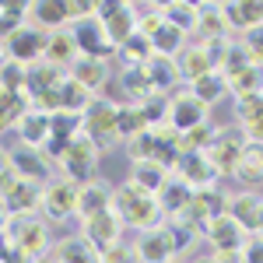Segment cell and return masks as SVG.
Wrapping results in <instances>:
<instances>
[{
  "label": "cell",
  "mask_w": 263,
  "mask_h": 263,
  "mask_svg": "<svg viewBox=\"0 0 263 263\" xmlns=\"http://www.w3.org/2000/svg\"><path fill=\"white\" fill-rule=\"evenodd\" d=\"M109 207L120 214L123 224L141 228V232H155V228L165 224V214H162V207H158V200L151 193H144L141 186H134V182H123L120 190L112 193Z\"/></svg>",
  "instance_id": "1"
},
{
  "label": "cell",
  "mask_w": 263,
  "mask_h": 263,
  "mask_svg": "<svg viewBox=\"0 0 263 263\" xmlns=\"http://www.w3.org/2000/svg\"><path fill=\"white\" fill-rule=\"evenodd\" d=\"M99 158H102V147L95 141H88L84 134H78L74 141L67 144V151H63V165H67L70 182H74V186H88V182L95 179Z\"/></svg>",
  "instance_id": "2"
},
{
  "label": "cell",
  "mask_w": 263,
  "mask_h": 263,
  "mask_svg": "<svg viewBox=\"0 0 263 263\" xmlns=\"http://www.w3.org/2000/svg\"><path fill=\"white\" fill-rule=\"evenodd\" d=\"M242 147H246V134H239V130H218V137L211 141V147L203 155H207V162L214 165L218 176H235Z\"/></svg>",
  "instance_id": "3"
},
{
  "label": "cell",
  "mask_w": 263,
  "mask_h": 263,
  "mask_svg": "<svg viewBox=\"0 0 263 263\" xmlns=\"http://www.w3.org/2000/svg\"><path fill=\"white\" fill-rule=\"evenodd\" d=\"M224 207H228V197H221L218 190H193V197L179 211V221L190 228H207L211 218L224 214Z\"/></svg>",
  "instance_id": "4"
},
{
  "label": "cell",
  "mask_w": 263,
  "mask_h": 263,
  "mask_svg": "<svg viewBox=\"0 0 263 263\" xmlns=\"http://www.w3.org/2000/svg\"><path fill=\"white\" fill-rule=\"evenodd\" d=\"M81 134L88 141H95L99 147H105V144L116 137V105L112 102H102V99L91 102L81 112Z\"/></svg>",
  "instance_id": "5"
},
{
  "label": "cell",
  "mask_w": 263,
  "mask_h": 263,
  "mask_svg": "<svg viewBox=\"0 0 263 263\" xmlns=\"http://www.w3.org/2000/svg\"><path fill=\"white\" fill-rule=\"evenodd\" d=\"M120 235H123V221H120V214H116L112 207H105V211H99V214L84 218V242L91 246L95 253L116 246Z\"/></svg>",
  "instance_id": "6"
},
{
  "label": "cell",
  "mask_w": 263,
  "mask_h": 263,
  "mask_svg": "<svg viewBox=\"0 0 263 263\" xmlns=\"http://www.w3.org/2000/svg\"><path fill=\"white\" fill-rule=\"evenodd\" d=\"M42 46H46V35H42L35 25H21L11 39L4 42L7 49V60L21 63V67H32V63L42 60Z\"/></svg>",
  "instance_id": "7"
},
{
  "label": "cell",
  "mask_w": 263,
  "mask_h": 263,
  "mask_svg": "<svg viewBox=\"0 0 263 263\" xmlns=\"http://www.w3.org/2000/svg\"><path fill=\"white\" fill-rule=\"evenodd\" d=\"M78 190H81V186H74L70 179L49 182V186L42 190L39 207L53 218V221H63V218H70V214H78Z\"/></svg>",
  "instance_id": "8"
},
{
  "label": "cell",
  "mask_w": 263,
  "mask_h": 263,
  "mask_svg": "<svg viewBox=\"0 0 263 263\" xmlns=\"http://www.w3.org/2000/svg\"><path fill=\"white\" fill-rule=\"evenodd\" d=\"M70 35H74V46H78V57H91V60H102V63H105V57H112V53H116V49L105 42V35H102V25H99L95 18L74 21Z\"/></svg>",
  "instance_id": "9"
},
{
  "label": "cell",
  "mask_w": 263,
  "mask_h": 263,
  "mask_svg": "<svg viewBox=\"0 0 263 263\" xmlns=\"http://www.w3.org/2000/svg\"><path fill=\"white\" fill-rule=\"evenodd\" d=\"M11 246H14V253H21L25 260H35V256L46 253V246H49V232H46L42 221L25 218V221H18L14 232H11Z\"/></svg>",
  "instance_id": "10"
},
{
  "label": "cell",
  "mask_w": 263,
  "mask_h": 263,
  "mask_svg": "<svg viewBox=\"0 0 263 263\" xmlns=\"http://www.w3.org/2000/svg\"><path fill=\"white\" fill-rule=\"evenodd\" d=\"M176 176H179L190 190H211V186L218 182V172H214V165L207 162L203 151L179 155V162H176Z\"/></svg>",
  "instance_id": "11"
},
{
  "label": "cell",
  "mask_w": 263,
  "mask_h": 263,
  "mask_svg": "<svg viewBox=\"0 0 263 263\" xmlns=\"http://www.w3.org/2000/svg\"><path fill=\"white\" fill-rule=\"evenodd\" d=\"M203 235H207V242L214 246V253H239V249L246 246V232L232 221L228 214L211 218L207 228H203Z\"/></svg>",
  "instance_id": "12"
},
{
  "label": "cell",
  "mask_w": 263,
  "mask_h": 263,
  "mask_svg": "<svg viewBox=\"0 0 263 263\" xmlns=\"http://www.w3.org/2000/svg\"><path fill=\"white\" fill-rule=\"evenodd\" d=\"M95 21H99V18H95ZM99 25H102V35H105V42H109L112 49H120L123 42L137 32V11H134L130 4H120V7H116L112 14H105Z\"/></svg>",
  "instance_id": "13"
},
{
  "label": "cell",
  "mask_w": 263,
  "mask_h": 263,
  "mask_svg": "<svg viewBox=\"0 0 263 263\" xmlns=\"http://www.w3.org/2000/svg\"><path fill=\"white\" fill-rule=\"evenodd\" d=\"M200 123H207V105H200L193 95H176L168 102V126L176 134H186V130H193Z\"/></svg>",
  "instance_id": "14"
},
{
  "label": "cell",
  "mask_w": 263,
  "mask_h": 263,
  "mask_svg": "<svg viewBox=\"0 0 263 263\" xmlns=\"http://www.w3.org/2000/svg\"><path fill=\"white\" fill-rule=\"evenodd\" d=\"M78 60V46H74V35H70V28H57V32H46V46H42V63H49V67H70V63Z\"/></svg>",
  "instance_id": "15"
},
{
  "label": "cell",
  "mask_w": 263,
  "mask_h": 263,
  "mask_svg": "<svg viewBox=\"0 0 263 263\" xmlns=\"http://www.w3.org/2000/svg\"><path fill=\"white\" fill-rule=\"evenodd\" d=\"M260 203L263 197H256V193H239V197H228L224 214L239 224L246 235H256L260 232Z\"/></svg>",
  "instance_id": "16"
},
{
  "label": "cell",
  "mask_w": 263,
  "mask_h": 263,
  "mask_svg": "<svg viewBox=\"0 0 263 263\" xmlns=\"http://www.w3.org/2000/svg\"><path fill=\"white\" fill-rule=\"evenodd\" d=\"M221 14L228 32L232 28H239V32L263 28V0H232V4H221Z\"/></svg>",
  "instance_id": "17"
},
{
  "label": "cell",
  "mask_w": 263,
  "mask_h": 263,
  "mask_svg": "<svg viewBox=\"0 0 263 263\" xmlns=\"http://www.w3.org/2000/svg\"><path fill=\"white\" fill-rule=\"evenodd\" d=\"M134 256H137V263H172V246H168V239H165L162 228H155V232H144L141 242L134 246Z\"/></svg>",
  "instance_id": "18"
},
{
  "label": "cell",
  "mask_w": 263,
  "mask_h": 263,
  "mask_svg": "<svg viewBox=\"0 0 263 263\" xmlns=\"http://www.w3.org/2000/svg\"><path fill=\"white\" fill-rule=\"evenodd\" d=\"M176 67H179V81H200V78H207L214 67H211V57H207V49L200 46H186L179 57H176Z\"/></svg>",
  "instance_id": "19"
},
{
  "label": "cell",
  "mask_w": 263,
  "mask_h": 263,
  "mask_svg": "<svg viewBox=\"0 0 263 263\" xmlns=\"http://www.w3.org/2000/svg\"><path fill=\"white\" fill-rule=\"evenodd\" d=\"M7 162H11V168L18 172V179H25V182H39V179H46V172H49L46 155H42L39 147H21V151H14Z\"/></svg>",
  "instance_id": "20"
},
{
  "label": "cell",
  "mask_w": 263,
  "mask_h": 263,
  "mask_svg": "<svg viewBox=\"0 0 263 263\" xmlns=\"http://www.w3.org/2000/svg\"><path fill=\"white\" fill-rule=\"evenodd\" d=\"M42 200V190H35V182H25L21 179L11 193H4L0 197V203H4V211H7V218L11 214H18V218H25L28 211H35Z\"/></svg>",
  "instance_id": "21"
},
{
  "label": "cell",
  "mask_w": 263,
  "mask_h": 263,
  "mask_svg": "<svg viewBox=\"0 0 263 263\" xmlns=\"http://www.w3.org/2000/svg\"><path fill=\"white\" fill-rule=\"evenodd\" d=\"M60 84H63V70L49 67V63H32L28 74H25V95H28V102H32L35 95L53 91V88H60Z\"/></svg>",
  "instance_id": "22"
},
{
  "label": "cell",
  "mask_w": 263,
  "mask_h": 263,
  "mask_svg": "<svg viewBox=\"0 0 263 263\" xmlns=\"http://www.w3.org/2000/svg\"><path fill=\"white\" fill-rule=\"evenodd\" d=\"M190 197H193V190H190L179 176H176V179H165V186L155 193V200H158V207H162L165 218H179V211L186 207Z\"/></svg>",
  "instance_id": "23"
},
{
  "label": "cell",
  "mask_w": 263,
  "mask_h": 263,
  "mask_svg": "<svg viewBox=\"0 0 263 263\" xmlns=\"http://www.w3.org/2000/svg\"><path fill=\"white\" fill-rule=\"evenodd\" d=\"M197 32L203 35V42L228 39V25H224L221 4H197Z\"/></svg>",
  "instance_id": "24"
},
{
  "label": "cell",
  "mask_w": 263,
  "mask_h": 263,
  "mask_svg": "<svg viewBox=\"0 0 263 263\" xmlns=\"http://www.w3.org/2000/svg\"><path fill=\"white\" fill-rule=\"evenodd\" d=\"M235 179L246 182V186H260L263 182V144L246 141L242 158H239V165H235Z\"/></svg>",
  "instance_id": "25"
},
{
  "label": "cell",
  "mask_w": 263,
  "mask_h": 263,
  "mask_svg": "<svg viewBox=\"0 0 263 263\" xmlns=\"http://www.w3.org/2000/svg\"><path fill=\"white\" fill-rule=\"evenodd\" d=\"M70 81H78L81 88H88V91L95 95L102 84L109 81V78H105V63L91 60V57H78V60L70 63Z\"/></svg>",
  "instance_id": "26"
},
{
  "label": "cell",
  "mask_w": 263,
  "mask_h": 263,
  "mask_svg": "<svg viewBox=\"0 0 263 263\" xmlns=\"http://www.w3.org/2000/svg\"><path fill=\"white\" fill-rule=\"evenodd\" d=\"M144 74H147V81H151V88H155V95L179 81V67H176L172 57H151V60L144 63Z\"/></svg>",
  "instance_id": "27"
},
{
  "label": "cell",
  "mask_w": 263,
  "mask_h": 263,
  "mask_svg": "<svg viewBox=\"0 0 263 263\" xmlns=\"http://www.w3.org/2000/svg\"><path fill=\"white\" fill-rule=\"evenodd\" d=\"M18 130H21L25 147H39V144L49 141V116L39 112V109H28V112L18 120Z\"/></svg>",
  "instance_id": "28"
},
{
  "label": "cell",
  "mask_w": 263,
  "mask_h": 263,
  "mask_svg": "<svg viewBox=\"0 0 263 263\" xmlns=\"http://www.w3.org/2000/svg\"><path fill=\"white\" fill-rule=\"evenodd\" d=\"M109 200H112L109 186H102V182H88V186L78 190V214H81V218H91V214L105 211Z\"/></svg>",
  "instance_id": "29"
},
{
  "label": "cell",
  "mask_w": 263,
  "mask_h": 263,
  "mask_svg": "<svg viewBox=\"0 0 263 263\" xmlns=\"http://www.w3.org/2000/svg\"><path fill=\"white\" fill-rule=\"evenodd\" d=\"M162 18L165 25H172L176 32H193L197 28V4H186V0H172V4H165L162 7Z\"/></svg>",
  "instance_id": "30"
},
{
  "label": "cell",
  "mask_w": 263,
  "mask_h": 263,
  "mask_svg": "<svg viewBox=\"0 0 263 263\" xmlns=\"http://www.w3.org/2000/svg\"><path fill=\"white\" fill-rule=\"evenodd\" d=\"M224 91H228V81H224L218 70H211L207 78H200V81L190 84V95L200 102V105H214L218 99H224Z\"/></svg>",
  "instance_id": "31"
},
{
  "label": "cell",
  "mask_w": 263,
  "mask_h": 263,
  "mask_svg": "<svg viewBox=\"0 0 263 263\" xmlns=\"http://www.w3.org/2000/svg\"><path fill=\"white\" fill-rule=\"evenodd\" d=\"M151 126H147V120H144L141 105H123V109H116V137H141V134H147Z\"/></svg>",
  "instance_id": "32"
},
{
  "label": "cell",
  "mask_w": 263,
  "mask_h": 263,
  "mask_svg": "<svg viewBox=\"0 0 263 263\" xmlns=\"http://www.w3.org/2000/svg\"><path fill=\"white\" fill-rule=\"evenodd\" d=\"M165 179H168V172H165L162 165H155V162H134V186H141L144 193H151V197H155V193H158V190H162L165 186Z\"/></svg>",
  "instance_id": "33"
},
{
  "label": "cell",
  "mask_w": 263,
  "mask_h": 263,
  "mask_svg": "<svg viewBox=\"0 0 263 263\" xmlns=\"http://www.w3.org/2000/svg\"><path fill=\"white\" fill-rule=\"evenodd\" d=\"M28 14L39 28H49V32H57L70 21L67 18V4H28Z\"/></svg>",
  "instance_id": "34"
},
{
  "label": "cell",
  "mask_w": 263,
  "mask_h": 263,
  "mask_svg": "<svg viewBox=\"0 0 263 263\" xmlns=\"http://www.w3.org/2000/svg\"><path fill=\"white\" fill-rule=\"evenodd\" d=\"M78 134H81V116H78V112L60 109V112H53V116H49V141L70 144Z\"/></svg>",
  "instance_id": "35"
},
{
  "label": "cell",
  "mask_w": 263,
  "mask_h": 263,
  "mask_svg": "<svg viewBox=\"0 0 263 263\" xmlns=\"http://www.w3.org/2000/svg\"><path fill=\"white\" fill-rule=\"evenodd\" d=\"M91 102H95V99H91V91H88V88H81L78 81H70V78H63V84H60V109L81 116Z\"/></svg>",
  "instance_id": "36"
},
{
  "label": "cell",
  "mask_w": 263,
  "mask_h": 263,
  "mask_svg": "<svg viewBox=\"0 0 263 263\" xmlns=\"http://www.w3.org/2000/svg\"><path fill=\"white\" fill-rule=\"evenodd\" d=\"M123 60H126V67H144V63L155 57V49H151V39L147 35H141V32H134L130 39L120 46Z\"/></svg>",
  "instance_id": "37"
},
{
  "label": "cell",
  "mask_w": 263,
  "mask_h": 263,
  "mask_svg": "<svg viewBox=\"0 0 263 263\" xmlns=\"http://www.w3.org/2000/svg\"><path fill=\"white\" fill-rule=\"evenodd\" d=\"M151 49H155V57H179L182 53V32H176L172 25H162L155 35H151Z\"/></svg>",
  "instance_id": "38"
},
{
  "label": "cell",
  "mask_w": 263,
  "mask_h": 263,
  "mask_svg": "<svg viewBox=\"0 0 263 263\" xmlns=\"http://www.w3.org/2000/svg\"><path fill=\"white\" fill-rule=\"evenodd\" d=\"M57 263H99V253L84 239H67L57 249Z\"/></svg>",
  "instance_id": "39"
},
{
  "label": "cell",
  "mask_w": 263,
  "mask_h": 263,
  "mask_svg": "<svg viewBox=\"0 0 263 263\" xmlns=\"http://www.w3.org/2000/svg\"><path fill=\"white\" fill-rule=\"evenodd\" d=\"M235 116L242 120V126H253V123L263 120V88L260 91H249V95H239V102H235Z\"/></svg>",
  "instance_id": "40"
},
{
  "label": "cell",
  "mask_w": 263,
  "mask_h": 263,
  "mask_svg": "<svg viewBox=\"0 0 263 263\" xmlns=\"http://www.w3.org/2000/svg\"><path fill=\"white\" fill-rule=\"evenodd\" d=\"M228 88L235 95H249V91H260L263 88V67H246L235 78H228Z\"/></svg>",
  "instance_id": "41"
},
{
  "label": "cell",
  "mask_w": 263,
  "mask_h": 263,
  "mask_svg": "<svg viewBox=\"0 0 263 263\" xmlns=\"http://www.w3.org/2000/svg\"><path fill=\"white\" fill-rule=\"evenodd\" d=\"M123 88H126V95H134V99H151V95H155V88H151V81H147L144 67H126Z\"/></svg>",
  "instance_id": "42"
},
{
  "label": "cell",
  "mask_w": 263,
  "mask_h": 263,
  "mask_svg": "<svg viewBox=\"0 0 263 263\" xmlns=\"http://www.w3.org/2000/svg\"><path fill=\"white\" fill-rule=\"evenodd\" d=\"M25 74H28V67H21L14 60H4L0 63V88H7V91H25Z\"/></svg>",
  "instance_id": "43"
},
{
  "label": "cell",
  "mask_w": 263,
  "mask_h": 263,
  "mask_svg": "<svg viewBox=\"0 0 263 263\" xmlns=\"http://www.w3.org/2000/svg\"><path fill=\"white\" fill-rule=\"evenodd\" d=\"M246 49V57H249V63L253 67H263V28H249V32H242V42H239Z\"/></svg>",
  "instance_id": "44"
},
{
  "label": "cell",
  "mask_w": 263,
  "mask_h": 263,
  "mask_svg": "<svg viewBox=\"0 0 263 263\" xmlns=\"http://www.w3.org/2000/svg\"><path fill=\"white\" fill-rule=\"evenodd\" d=\"M99 263H137V256H134L130 246L116 242V246H109V249H102V253H99Z\"/></svg>",
  "instance_id": "45"
},
{
  "label": "cell",
  "mask_w": 263,
  "mask_h": 263,
  "mask_svg": "<svg viewBox=\"0 0 263 263\" xmlns=\"http://www.w3.org/2000/svg\"><path fill=\"white\" fill-rule=\"evenodd\" d=\"M242 256H246V263H263V239L260 235H256V239H246Z\"/></svg>",
  "instance_id": "46"
},
{
  "label": "cell",
  "mask_w": 263,
  "mask_h": 263,
  "mask_svg": "<svg viewBox=\"0 0 263 263\" xmlns=\"http://www.w3.org/2000/svg\"><path fill=\"white\" fill-rule=\"evenodd\" d=\"M211 260L214 263H246V256H242V249H239V253H214Z\"/></svg>",
  "instance_id": "47"
},
{
  "label": "cell",
  "mask_w": 263,
  "mask_h": 263,
  "mask_svg": "<svg viewBox=\"0 0 263 263\" xmlns=\"http://www.w3.org/2000/svg\"><path fill=\"white\" fill-rule=\"evenodd\" d=\"M246 141L263 144V120H260V123H253V126H246Z\"/></svg>",
  "instance_id": "48"
},
{
  "label": "cell",
  "mask_w": 263,
  "mask_h": 263,
  "mask_svg": "<svg viewBox=\"0 0 263 263\" xmlns=\"http://www.w3.org/2000/svg\"><path fill=\"white\" fill-rule=\"evenodd\" d=\"M7 228V211H4V203H0V232Z\"/></svg>",
  "instance_id": "49"
},
{
  "label": "cell",
  "mask_w": 263,
  "mask_h": 263,
  "mask_svg": "<svg viewBox=\"0 0 263 263\" xmlns=\"http://www.w3.org/2000/svg\"><path fill=\"white\" fill-rule=\"evenodd\" d=\"M7 126H11V120H7V116H4V112H0V134H4V130H7Z\"/></svg>",
  "instance_id": "50"
},
{
  "label": "cell",
  "mask_w": 263,
  "mask_h": 263,
  "mask_svg": "<svg viewBox=\"0 0 263 263\" xmlns=\"http://www.w3.org/2000/svg\"><path fill=\"white\" fill-rule=\"evenodd\" d=\"M256 235L263 239V203H260V232H256Z\"/></svg>",
  "instance_id": "51"
},
{
  "label": "cell",
  "mask_w": 263,
  "mask_h": 263,
  "mask_svg": "<svg viewBox=\"0 0 263 263\" xmlns=\"http://www.w3.org/2000/svg\"><path fill=\"white\" fill-rule=\"evenodd\" d=\"M7 165H11V162H7V158H4V155H0V172H4V168H7Z\"/></svg>",
  "instance_id": "52"
},
{
  "label": "cell",
  "mask_w": 263,
  "mask_h": 263,
  "mask_svg": "<svg viewBox=\"0 0 263 263\" xmlns=\"http://www.w3.org/2000/svg\"><path fill=\"white\" fill-rule=\"evenodd\" d=\"M197 263H214V260H211V256H203V260H197Z\"/></svg>",
  "instance_id": "53"
},
{
  "label": "cell",
  "mask_w": 263,
  "mask_h": 263,
  "mask_svg": "<svg viewBox=\"0 0 263 263\" xmlns=\"http://www.w3.org/2000/svg\"><path fill=\"white\" fill-rule=\"evenodd\" d=\"M0 49H4V42H0Z\"/></svg>",
  "instance_id": "54"
}]
</instances>
